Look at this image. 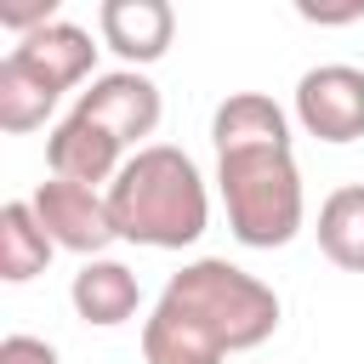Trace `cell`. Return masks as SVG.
<instances>
[{
	"instance_id": "obj_1",
	"label": "cell",
	"mask_w": 364,
	"mask_h": 364,
	"mask_svg": "<svg viewBox=\"0 0 364 364\" xmlns=\"http://www.w3.org/2000/svg\"><path fill=\"white\" fill-rule=\"evenodd\" d=\"M216 193L245 250H284L307 228V188L290 154V114L267 91H228L210 114Z\"/></svg>"
},
{
	"instance_id": "obj_2",
	"label": "cell",
	"mask_w": 364,
	"mask_h": 364,
	"mask_svg": "<svg viewBox=\"0 0 364 364\" xmlns=\"http://www.w3.org/2000/svg\"><path fill=\"white\" fill-rule=\"evenodd\" d=\"M108 210H114V233L125 245L188 250L210 228V188L182 148L148 142L108 182Z\"/></svg>"
},
{
	"instance_id": "obj_3",
	"label": "cell",
	"mask_w": 364,
	"mask_h": 364,
	"mask_svg": "<svg viewBox=\"0 0 364 364\" xmlns=\"http://www.w3.org/2000/svg\"><path fill=\"white\" fill-rule=\"evenodd\" d=\"M159 301H171L176 313H188L222 353H250V347H262V341L279 330V318H284L279 290L262 284L256 273H245V267L228 262V256L182 262V267L165 279Z\"/></svg>"
},
{
	"instance_id": "obj_4",
	"label": "cell",
	"mask_w": 364,
	"mask_h": 364,
	"mask_svg": "<svg viewBox=\"0 0 364 364\" xmlns=\"http://www.w3.org/2000/svg\"><path fill=\"white\" fill-rule=\"evenodd\" d=\"M40 228L51 233L57 250H74V256H102L119 233H114V210H108V193L102 188H85V182H63V176H46L34 193H28Z\"/></svg>"
},
{
	"instance_id": "obj_5",
	"label": "cell",
	"mask_w": 364,
	"mask_h": 364,
	"mask_svg": "<svg viewBox=\"0 0 364 364\" xmlns=\"http://www.w3.org/2000/svg\"><path fill=\"white\" fill-rule=\"evenodd\" d=\"M296 125L318 142H358L364 136V68L353 63H318L296 80V102H290Z\"/></svg>"
},
{
	"instance_id": "obj_6",
	"label": "cell",
	"mask_w": 364,
	"mask_h": 364,
	"mask_svg": "<svg viewBox=\"0 0 364 364\" xmlns=\"http://www.w3.org/2000/svg\"><path fill=\"white\" fill-rule=\"evenodd\" d=\"M74 114L97 119L102 131H114L125 148H148V136L159 131V85L142 74V68H114V74H97L80 97H74Z\"/></svg>"
},
{
	"instance_id": "obj_7",
	"label": "cell",
	"mask_w": 364,
	"mask_h": 364,
	"mask_svg": "<svg viewBox=\"0 0 364 364\" xmlns=\"http://www.w3.org/2000/svg\"><path fill=\"white\" fill-rule=\"evenodd\" d=\"M97 34L125 68H148L171 51L176 11H171V0H102L97 6Z\"/></svg>"
},
{
	"instance_id": "obj_8",
	"label": "cell",
	"mask_w": 364,
	"mask_h": 364,
	"mask_svg": "<svg viewBox=\"0 0 364 364\" xmlns=\"http://www.w3.org/2000/svg\"><path fill=\"white\" fill-rule=\"evenodd\" d=\"M46 165H51V176H63V182L102 188V182L119 176V165H125V142H119L114 131H102L97 119L68 114V119H57L51 136H46ZM102 193H108V188H102Z\"/></svg>"
},
{
	"instance_id": "obj_9",
	"label": "cell",
	"mask_w": 364,
	"mask_h": 364,
	"mask_svg": "<svg viewBox=\"0 0 364 364\" xmlns=\"http://www.w3.org/2000/svg\"><path fill=\"white\" fill-rule=\"evenodd\" d=\"M11 57H17L28 74H40L57 97L74 91V85H85V80H97V74H91V68H97L91 28H80V23H68V17H57V23L34 28V34H23V40L11 46Z\"/></svg>"
},
{
	"instance_id": "obj_10",
	"label": "cell",
	"mask_w": 364,
	"mask_h": 364,
	"mask_svg": "<svg viewBox=\"0 0 364 364\" xmlns=\"http://www.w3.org/2000/svg\"><path fill=\"white\" fill-rule=\"evenodd\" d=\"M68 301H74V313H80L85 324L114 330V324L136 318V307H142V284H136V273H131L125 262H114V256H91V262H80V273H74V284H68Z\"/></svg>"
},
{
	"instance_id": "obj_11",
	"label": "cell",
	"mask_w": 364,
	"mask_h": 364,
	"mask_svg": "<svg viewBox=\"0 0 364 364\" xmlns=\"http://www.w3.org/2000/svg\"><path fill=\"white\" fill-rule=\"evenodd\" d=\"M228 353L171 301H154V313L142 318V364H222Z\"/></svg>"
},
{
	"instance_id": "obj_12",
	"label": "cell",
	"mask_w": 364,
	"mask_h": 364,
	"mask_svg": "<svg viewBox=\"0 0 364 364\" xmlns=\"http://www.w3.org/2000/svg\"><path fill=\"white\" fill-rule=\"evenodd\" d=\"M318 250L341 273H364V182H341L318 205Z\"/></svg>"
},
{
	"instance_id": "obj_13",
	"label": "cell",
	"mask_w": 364,
	"mask_h": 364,
	"mask_svg": "<svg viewBox=\"0 0 364 364\" xmlns=\"http://www.w3.org/2000/svg\"><path fill=\"white\" fill-rule=\"evenodd\" d=\"M51 233L40 228V216H34V205L28 199H11V205H0V279L6 284H28L34 273H46L51 267Z\"/></svg>"
},
{
	"instance_id": "obj_14",
	"label": "cell",
	"mask_w": 364,
	"mask_h": 364,
	"mask_svg": "<svg viewBox=\"0 0 364 364\" xmlns=\"http://www.w3.org/2000/svg\"><path fill=\"white\" fill-rule=\"evenodd\" d=\"M51 108H57V91L6 51V57H0V131H11V136L40 131V125L51 119Z\"/></svg>"
},
{
	"instance_id": "obj_15",
	"label": "cell",
	"mask_w": 364,
	"mask_h": 364,
	"mask_svg": "<svg viewBox=\"0 0 364 364\" xmlns=\"http://www.w3.org/2000/svg\"><path fill=\"white\" fill-rule=\"evenodd\" d=\"M57 23V0H0V28H11L17 40Z\"/></svg>"
},
{
	"instance_id": "obj_16",
	"label": "cell",
	"mask_w": 364,
	"mask_h": 364,
	"mask_svg": "<svg viewBox=\"0 0 364 364\" xmlns=\"http://www.w3.org/2000/svg\"><path fill=\"white\" fill-rule=\"evenodd\" d=\"M0 364H63V358H57V347H51V341H40V336H23V330H17V336H6V341H0Z\"/></svg>"
}]
</instances>
